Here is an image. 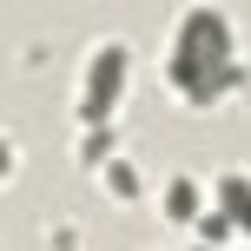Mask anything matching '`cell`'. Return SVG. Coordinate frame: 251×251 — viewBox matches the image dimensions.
Listing matches in <instances>:
<instances>
[{
  "label": "cell",
  "mask_w": 251,
  "mask_h": 251,
  "mask_svg": "<svg viewBox=\"0 0 251 251\" xmlns=\"http://www.w3.org/2000/svg\"><path fill=\"white\" fill-rule=\"evenodd\" d=\"M165 79L185 106H212L225 100L231 86L245 79L238 53H231V20L218 7H192L172 33V53H165Z\"/></svg>",
  "instance_id": "cell-1"
},
{
  "label": "cell",
  "mask_w": 251,
  "mask_h": 251,
  "mask_svg": "<svg viewBox=\"0 0 251 251\" xmlns=\"http://www.w3.org/2000/svg\"><path fill=\"white\" fill-rule=\"evenodd\" d=\"M126 73H132V53H126V40H106V47L86 60V93H79V119H86L93 132H100V126L119 113V100H126Z\"/></svg>",
  "instance_id": "cell-2"
},
{
  "label": "cell",
  "mask_w": 251,
  "mask_h": 251,
  "mask_svg": "<svg viewBox=\"0 0 251 251\" xmlns=\"http://www.w3.org/2000/svg\"><path fill=\"white\" fill-rule=\"evenodd\" d=\"M218 205H225V225H231V231H245V178H238V172L218 185Z\"/></svg>",
  "instance_id": "cell-3"
},
{
  "label": "cell",
  "mask_w": 251,
  "mask_h": 251,
  "mask_svg": "<svg viewBox=\"0 0 251 251\" xmlns=\"http://www.w3.org/2000/svg\"><path fill=\"white\" fill-rule=\"evenodd\" d=\"M165 212H172V218H199V192H192L185 178H178V185L165 192Z\"/></svg>",
  "instance_id": "cell-4"
}]
</instances>
